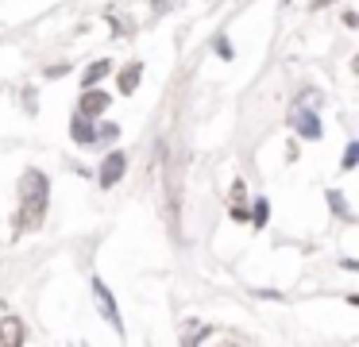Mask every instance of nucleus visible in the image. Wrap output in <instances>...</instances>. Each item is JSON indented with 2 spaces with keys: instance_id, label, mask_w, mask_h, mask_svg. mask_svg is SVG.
<instances>
[{
  "instance_id": "obj_1",
  "label": "nucleus",
  "mask_w": 359,
  "mask_h": 347,
  "mask_svg": "<svg viewBox=\"0 0 359 347\" xmlns=\"http://www.w3.org/2000/svg\"><path fill=\"white\" fill-rule=\"evenodd\" d=\"M47 205H50V177L43 170H24V177H20V208L12 216L16 236L39 228L43 216H47Z\"/></svg>"
},
{
  "instance_id": "obj_2",
  "label": "nucleus",
  "mask_w": 359,
  "mask_h": 347,
  "mask_svg": "<svg viewBox=\"0 0 359 347\" xmlns=\"http://www.w3.org/2000/svg\"><path fill=\"white\" fill-rule=\"evenodd\" d=\"M93 301H97V308H101V316H104V320H109L116 332H124V320H120V308H116V301H112L109 285H104L101 278H93Z\"/></svg>"
},
{
  "instance_id": "obj_3",
  "label": "nucleus",
  "mask_w": 359,
  "mask_h": 347,
  "mask_svg": "<svg viewBox=\"0 0 359 347\" xmlns=\"http://www.w3.org/2000/svg\"><path fill=\"white\" fill-rule=\"evenodd\" d=\"M124 166H128V154L124 151H109L101 162V174H97V182H101V189H112V185L124 177Z\"/></svg>"
},
{
  "instance_id": "obj_4",
  "label": "nucleus",
  "mask_w": 359,
  "mask_h": 347,
  "mask_svg": "<svg viewBox=\"0 0 359 347\" xmlns=\"http://www.w3.org/2000/svg\"><path fill=\"white\" fill-rule=\"evenodd\" d=\"M290 128H294L302 139H320V120H317V112H313V108L294 104V112H290Z\"/></svg>"
},
{
  "instance_id": "obj_5",
  "label": "nucleus",
  "mask_w": 359,
  "mask_h": 347,
  "mask_svg": "<svg viewBox=\"0 0 359 347\" xmlns=\"http://www.w3.org/2000/svg\"><path fill=\"white\" fill-rule=\"evenodd\" d=\"M109 104H112L109 93H101V89H93V85H89V89L81 93V100H78V112H81V116H89V120H97V116H101Z\"/></svg>"
},
{
  "instance_id": "obj_6",
  "label": "nucleus",
  "mask_w": 359,
  "mask_h": 347,
  "mask_svg": "<svg viewBox=\"0 0 359 347\" xmlns=\"http://www.w3.org/2000/svg\"><path fill=\"white\" fill-rule=\"evenodd\" d=\"M24 343V320L20 316H4L0 320V347H20Z\"/></svg>"
},
{
  "instance_id": "obj_7",
  "label": "nucleus",
  "mask_w": 359,
  "mask_h": 347,
  "mask_svg": "<svg viewBox=\"0 0 359 347\" xmlns=\"http://www.w3.org/2000/svg\"><path fill=\"white\" fill-rule=\"evenodd\" d=\"M93 120L89 116H81V112H74V120H70V139L74 143H81V147H93Z\"/></svg>"
},
{
  "instance_id": "obj_8",
  "label": "nucleus",
  "mask_w": 359,
  "mask_h": 347,
  "mask_svg": "<svg viewBox=\"0 0 359 347\" xmlns=\"http://www.w3.org/2000/svg\"><path fill=\"white\" fill-rule=\"evenodd\" d=\"M140 77H143V62H128V66L120 69V93L132 97V93L140 89Z\"/></svg>"
},
{
  "instance_id": "obj_9",
  "label": "nucleus",
  "mask_w": 359,
  "mask_h": 347,
  "mask_svg": "<svg viewBox=\"0 0 359 347\" xmlns=\"http://www.w3.org/2000/svg\"><path fill=\"white\" fill-rule=\"evenodd\" d=\"M104 74H112V62H109V58L93 62V66H89L86 74H81V85H86V89H89V85H97V81H101Z\"/></svg>"
},
{
  "instance_id": "obj_10",
  "label": "nucleus",
  "mask_w": 359,
  "mask_h": 347,
  "mask_svg": "<svg viewBox=\"0 0 359 347\" xmlns=\"http://www.w3.org/2000/svg\"><path fill=\"white\" fill-rule=\"evenodd\" d=\"M328 205H332V212L340 216V220H351V208H348V200H344L340 189H328Z\"/></svg>"
},
{
  "instance_id": "obj_11",
  "label": "nucleus",
  "mask_w": 359,
  "mask_h": 347,
  "mask_svg": "<svg viewBox=\"0 0 359 347\" xmlns=\"http://www.w3.org/2000/svg\"><path fill=\"white\" fill-rule=\"evenodd\" d=\"M201 336H209V328H205L201 320H186V332H182V343H197Z\"/></svg>"
},
{
  "instance_id": "obj_12",
  "label": "nucleus",
  "mask_w": 359,
  "mask_h": 347,
  "mask_svg": "<svg viewBox=\"0 0 359 347\" xmlns=\"http://www.w3.org/2000/svg\"><path fill=\"white\" fill-rule=\"evenodd\" d=\"M109 139H120V128H116V123H101V128L93 131V147H104Z\"/></svg>"
},
{
  "instance_id": "obj_13",
  "label": "nucleus",
  "mask_w": 359,
  "mask_h": 347,
  "mask_svg": "<svg viewBox=\"0 0 359 347\" xmlns=\"http://www.w3.org/2000/svg\"><path fill=\"white\" fill-rule=\"evenodd\" d=\"M266 220H271V205H266V197H263V200H255V216H251V224H255V228H263Z\"/></svg>"
},
{
  "instance_id": "obj_14",
  "label": "nucleus",
  "mask_w": 359,
  "mask_h": 347,
  "mask_svg": "<svg viewBox=\"0 0 359 347\" xmlns=\"http://www.w3.org/2000/svg\"><path fill=\"white\" fill-rule=\"evenodd\" d=\"M355 162H359V143L351 139V143H348V151H344V162H340V170H355Z\"/></svg>"
},
{
  "instance_id": "obj_15",
  "label": "nucleus",
  "mask_w": 359,
  "mask_h": 347,
  "mask_svg": "<svg viewBox=\"0 0 359 347\" xmlns=\"http://www.w3.org/2000/svg\"><path fill=\"white\" fill-rule=\"evenodd\" d=\"M212 46H217V54H220V58H232V43H228L224 35H217V43H212Z\"/></svg>"
},
{
  "instance_id": "obj_16",
  "label": "nucleus",
  "mask_w": 359,
  "mask_h": 347,
  "mask_svg": "<svg viewBox=\"0 0 359 347\" xmlns=\"http://www.w3.org/2000/svg\"><path fill=\"white\" fill-rule=\"evenodd\" d=\"M174 4H182V0H155V12H158V15H163V12H170V8H174Z\"/></svg>"
},
{
  "instance_id": "obj_17",
  "label": "nucleus",
  "mask_w": 359,
  "mask_h": 347,
  "mask_svg": "<svg viewBox=\"0 0 359 347\" xmlns=\"http://www.w3.org/2000/svg\"><path fill=\"white\" fill-rule=\"evenodd\" d=\"M313 8H325V0H313Z\"/></svg>"
}]
</instances>
